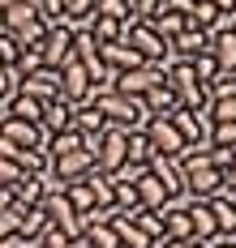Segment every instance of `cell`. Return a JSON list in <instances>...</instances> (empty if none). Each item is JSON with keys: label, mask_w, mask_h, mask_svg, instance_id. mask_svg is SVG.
I'll return each mask as SVG.
<instances>
[{"label": "cell", "mask_w": 236, "mask_h": 248, "mask_svg": "<svg viewBox=\"0 0 236 248\" xmlns=\"http://www.w3.org/2000/svg\"><path fill=\"white\" fill-rule=\"evenodd\" d=\"M99 107V116H103V124H116V128H142L146 124V111H142V103L129 99V94H116V90H107V94H95V99H86Z\"/></svg>", "instance_id": "obj_1"}, {"label": "cell", "mask_w": 236, "mask_h": 248, "mask_svg": "<svg viewBox=\"0 0 236 248\" xmlns=\"http://www.w3.org/2000/svg\"><path fill=\"white\" fill-rule=\"evenodd\" d=\"M120 43H129L146 64H168V39H159L151 22H125Z\"/></svg>", "instance_id": "obj_2"}, {"label": "cell", "mask_w": 236, "mask_h": 248, "mask_svg": "<svg viewBox=\"0 0 236 248\" xmlns=\"http://www.w3.org/2000/svg\"><path fill=\"white\" fill-rule=\"evenodd\" d=\"M39 56H43V69H60L65 60H73V26L69 22L48 26V34L39 43Z\"/></svg>", "instance_id": "obj_3"}, {"label": "cell", "mask_w": 236, "mask_h": 248, "mask_svg": "<svg viewBox=\"0 0 236 248\" xmlns=\"http://www.w3.org/2000/svg\"><path fill=\"white\" fill-rule=\"evenodd\" d=\"M142 133L151 137V146H155V154H163V158H181V150H185V137L176 133V124H172V116H146V124H142Z\"/></svg>", "instance_id": "obj_4"}, {"label": "cell", "mask_w": 236, "mask_h": 248, "mask_svg": "<svg viewBox=\"0 0 236 248\" xmlns=\"http://www.w3.org/2000/svg\"><path fill=\"white\" fill-rule=\"evenodd\" d=\"M95 171V158H90V150H73V154H56L48 175H52V188H65V184H73L82 175Z\"/></svg>", "instance_id": "obj_5"}, {"label": "cell", "mask_w": 236, "mask_h": 248, "mask_svg": "<svg viewBox=\"0 0 236 248\" xmlns=\"http://www.w3.org/2000/svg\"><path fill=\"white\" fill-rule=\"evenodd\" d=\"M90 86H95V81H90V73H86L82 60H65V64H60V99L65 103H73V107L86 103L90 99Z\"/></svg>", "instance_id": "obj_6"}, {"label": "cell", "mask_w": 236, "mask_h": 248, "mask_svg": "<svg viewBox=\"0 0 236 248\" xmlns=\"http://www.w3.org/2000/svg\"><path fill=\"white\" fill-rule=\"evenodd\" d=\"M0 137H9L13 146H22V150H43V141H48L43 124L17 120V116H0Z\"/></svg>", "instance_id": "obj_7"}, {"label": "cell", "mask_w": 236, "mask_h": 248, "mask_svg": "<svg viewBox=\"0 0 236 248\" xmlns=\"http://www.w3.org/2000/svg\"><path fill=\"white\" fill-rule=\"evenodd\" d=\"M163 81V64H137L129 73H116V94H129V99H142L151 86Z\"/></svg>", "instance_id": "obj_8"}, {"label": "cell", "mask_w": 236, "mask_h": 248, "mask_svg": "<svg viewBox=\"0 0 236 248\" xmlns=\"http://www.w3.org/2000/svg\"><path fill=\"white\" fill-rule=\"evenodd\" d=\"M223 193V175L219 167H193V171H185V197L193 201H210Z\"/></svg>", "instance_id": "obj_9"}, {"label": "cell", "mask_w": 236, "mask_h": 248, "mask_svg": "<svg viewBox=\"0 0 236 248\" xmlns=\"http://www.w3.org/2000/svg\"><path fill=\"white\" fill-rule=\"evenodd\" d=\"M17 90L30 94V99H39V103L60 99V69H34V73H26L17 81Z\"/></svg>", "instance_id": "obj_10"}, {"label": "cell", "mask_w": 236, "mask_h": 248, "mask_svg": "<svg viewBox=\"0 0 236 248\" xmlns=\"http://www.w3.org/2000/svg\"><path fill=\"white\" fill-rule=\"evenodd\" d=\"M172 124H176V133L185 137V146H210V120L206 111H172Z\"/></svg>", "instance_id": "obj_11"}, {"label": "cell", "mask_w": 236, "mask_h": 248, "mask_svg": "<svg viewBox=\"0 0 236 248\" xmlns=\"http://www.w3.org/2000/svg\"><path fill=\"white\" fill-rule=\"evenodd\" d=\"M103 218H107V227L116 231V240H120V248H155V240H151V235H146L142 227L133 223V218L125 214V210H107Z\"/></svg>", "instance_id": "obj_12"}, {"label": "cell", "mask_w": 236, "mask_h": 248, "mask_svg": "<svg viewBox=\"0 0 236 248\" xmlns=\"http://www.w3.org/2000/svg\"><path fill=\"white\" fill-rule=\"evenodd\" d=\"M9 188L17 197V210H30V205H39V201L52 193V175H17Z\"/></svg>", "instance_id": "obj_13"}, {"label": "cell", "mask_w": 236, "mask_h": 248, "mask_svg": "<svg viewBox=\"0 0 236 248\" xmlns=\"http://www.w3.org/2000/svg\"><path fill=\"white\" fill-rule=\"evenodd\" d=\"M146 167H151V175H155L159 184L168 188V197H185V171H181V163H176V158H163V154H155Z\"/></svg>", "instance_id": "obj_14"}, {"label": "cell", "mask_w": 236, "mask_h": 248, "mask_svg": "<svg viewBox=\"0 0 236 248\" xmlns=\"http://www.w3.org/2000/svg\"><path fill=\"white\" fill-rule=\"evenodd\" d=\"M99 60H103L107 73H129V69H137V64H146L129 43H103V47H99Z\"/></svg>", "instance_id": "obj_15"}, {"label": "cell", "mask_w": 236, "mask_h": 248, "mask_svg": "<svg viewBox=\"0 0 236 248\" xmlns=\"http://www.w3.org/2000/svg\"><path fill=\"white\" fill-rule=\"evenodd\" d=\"M133 188H137V205H142V210H163L168 201H176V197H168V188H163L155 175H151V167L133 180Z\"/></svg>", "instance_id": "obj_16"}, {"label": "cell", "mask_w": 236, "mask_h": 248, "mask_svg": "<svg viewBox=\"0 0 236 248\" xmlns=\"http://www.w3.org/2000/svg\"><path fill=\"white\" fill-rule=\"evenodd\" d=\"M82 244L86 248H120V240H116V231L107 227V218L95 210V214H86V231H82Z\"/></svg>", "instance_id": "obj_17"}, {"label": "cell", "mask_w": 236, "mask_h": 248, "mask_svg": "<svg viewBox=\"0 0 236 248\" xmlns=\"http://www.w3.org/2000/svg\"><path fill=\"white\" fill-rule=\"evenodd\" d=\"M210 218H215V231L219 235H236V197L228 193H219V197H210Z\"/></svg>", "instance_id": "obj_18"}, {"label": "cell", "mask_w": 236, "mask_h": 248, "mask_svg": "<svg viewBox=\"0 0 236 248\" xmlns=\"http://www.w3.org/2000/svg\"><path fill=\"white\" fill-rule=\"evenodd\" d=\"M137 103H142V111H146V116H172V111H176V94L168 90V81L151 86V90H146Z\"/></svg>", "instance_id": "obj_19"}, {"label": "cell", "mask_w": 236, "mask_h": 248, "mask_svg": "<svg viewBox=\"0 0 236 248\" xmlns=\"http://www.w3.org/2000/svg\"><path fill=\"white\" fill-rule=\"evenodd\" d=\"M151 158H155L151 137H146L142 128H129V133H125V163H133V167H146Z\"/></svg>", "instance_id": "obj_20"}, {"label": "cell", "mask_w": 236, "mask_h": 248, "mask_svg": "<svg viewBox=\"0 0 236 248\" xmlns=\"http://www.w3.org/2000/svg\"><path fill=\"white\" fill-rule=\"evenodd\" d=\"M48 227H52L48 210H43V205H30V210H22V218H17V235H22L26 244H34V240H39Z\"/></svg>", "instance_id": "obj_21"}, {"label": "cell", "mask_w": 236, "mask_h": 248, "mask_svg": "<svg viewBox=\"0 0 236 248\" xmlns=\"http://www.w3.org/2000/svg\"><path fill=\"white\" fill-rule=\"evenodd\" d=\"M43 133L52 137V133H60V128H69L73 124V103H65V99H52V103H43Z\"/></svg>", "instance_id": "obj_22"}, {"label": "cell", "mask_w": 236, "mask_h": 248, "mask_svg": "<svg viewBox=\"0 0 236 248\" xmlns=\"http://www.w3.org/2000/svg\"><path fill=\"white\" fill-rule=\"evenodd\" d=\"M43 150H48V158H56V154H73V150H86V133H78V128L69 124V128L52 133V137L43 141Z\"/></svg>", "instance_id": "obj_23"}, {"label": "cell", "mask_w": 236, "mask_h": 248, "mask_svg": "<svg viewBox=\"0 0 236 248\" xmlns=\"http://www.w3.org/2000/svg\"><path fill=\"white\" fill-rule=\"evenodd\" d=\"M39 17V9H34V0H17V4H9V9H0V22L9 34H17V30H26L30 22Z\"/></svg>", "instance_id": "obj_24"}, {"label": "cell", "mask_w": 236, "mask_h": 248, "mask_svg": "<svg viewBox=\"0 0 236 248\" xmlns=\"http://www.w3.org/2000/svg\"><path fill=\"white\" fill-rule=\"evenodd\" d=\"M86 184H90V193H95V210H99V214L116 210V184H112V175L90 171V175H86Z\"/></svg>", "instance_id": "obj_25"}, {"label": "cell", "mask_w": 236, "mask_h": 248, "mask_svg": "<svg viewBox=\"0 0 236 248\" xmlns=\"http://www.w3.org/2000/svg\"><path fill=\"white\" fill-rule=\"evenodd\" d=\"M86 30H90V39L103 47V43H120V34H125V22H116V17H103V13H95V17L86 22Z\"/></svg>", "instance_id": "obj_26"}, {"label": "cell", "mask_w": 236, "mask_h": 248, "mask_svg": "<svg viewBox=\"0 0 236 248\" xmlns=\"http://www.w3.org/2000/svg\"><path fill=\"white\" fill-rule=\"evenodd\" d=\"M60 193H65V201L73 205V214H82V218H86V214H95V193H90L86 175H82V180H73V184H65Z\"/></svg>", "instance_id": "obj_27"}, {"label": "cell", "mask_w": 236, "mask_h": 248, "mask_svg": "<svg viewBox=\"0 0 236 248\" xmlns=\"http://www.w3.org/2000/svg\"><path fill=\"white\" fill-rule=\"evenodd\" d=\"M189 223H193V235H198V240H215V235H219V231H215V218H210V205L206 201H193L189 197Z\"/></svg>", "instance_id": "obj_28"}, {"label": "cell", "mask_w": 236, "mask_h": 248, "mask_svg": "<svg viewBox=\"0 0 236 248\" xmlns=\"http://www.w3.org/2000/svg\"><path fill=\"white\" fill-rule=\"evenodd\" d=\"M4 116H17V120H43V103L39 99H30V94H22V90H17V94H13V99L4 103Z\"/></svg>", "instance_id": "obj_29"}, {"label": "cell", "mask_w": 236, "mask_h": 248, "mask_svg": "<svg viewBox=\"0 0 236 248\" xmlns=\"http://www.w3.org/2000/svg\"><path fill=\"white\" fill-rule=\"evenodd\" d=\"M73 128H78V133H99V128H103L99 107H95V103H78V107H73Z\"/></svg>", "instance_id": "obj_30"}, {"label": "cell", "mask_w": 236, "mask_h": 248, "mask_svg": "<svg viewBox=\"0 0 236 248\" xmlns=\"http://www.w3.org/2000/svg\"><path fill=\"white\" fill-rule=\"evenodd\" d=\"M129 218H133L137 227H142V231H146V235H151L155 244H159V240H168V235H163V214H159V210H142V205H137Z\"/></svg>", "instance_id": "obj_31"}, {"label": "cell", "mask_w": 236, "mask_h": 248, "mask_svg": "<svg viewBox=\"0 0 236 248\" xmlns=\"http://www.w3.org/2000/svg\"><path fill=\"white\" fill-rule=\"evenodd\" d=\"M206 120H210V124L236 120V94H219V99H210V103H206Z\"/></svg>", "instance_id": "obj_32"}, {"label": "cell", "mask_w": 236, "mask_h": 248, "mask_svg": "<svg viewBox=\"0 0 236 248\" xmlns=\"http://www.w3.org/2000/svg\"><path fill=\"white\" fill-rule=\"evenodd\" d=\"M17 167H22V175H48L52 158H48V150H22L17 154Z\"/></svg>", "instance_id": "obj_33"}, {"label": "cell", "mask_w": 236, "mask_h": 248, "mask_svg": "<svg viewBox=\"0 0 236 248\" xmlns=\"http://www.w3.org/2000/svg\"><path fill=\"white\" fill-rule=\"evenodd\" d=\"M151 26H155L159 39H176V34L185 30V17H181V13H168V9H159L155 17H151Z\"/></svg>", "instance_id": "obj_34"}, {"label": "cell", "mask_w": 236, "mask_h": 248, "mask_svg": "<svg viewBox=\"0 0 236 248\" xmlns=\"http://www.w3.org/2000/svg\"><path fill=\"white\" fill-rule=\"evenodd\" d=\"M95 17V0H65V22L69 26H86Z\"/></svg>", "instance_id": "obj_35"}, {"label": "cell", "mask_w": 236, "mask_h": 248, "mask_svg": "<svg viewBox=\"0 0 236 248\" xmlns=\"http://www.w3.org/2000/svg\"><path fill=\"white\" fill-rule=\"evenodd\" d=\"M189 64H193V73H198V81H202V86H210V81L219 77V64H215V56H210V51H198Z\"/></svg>", "instance_id": "obj_36"}, {"label": "cell", "mask_w": 236, "mask_h": 248, "mask_svg": "<svg viewBox=\"0 0 236 248\" xmlns=\"http://www.w3.org/2000/svg\"><path fill=\"white\" fill-rule=\"evenodd\" d=\"M112 184H116V210L133 214V210H137V188H133L129 180H116V175H112Z\"/></svg>", "instance_id": "obj_37"}, {"label": "cell", "mask_w": 236, "mask_h": 248, "mask_svg": "<svg viewBox=\"0 0 236 248\" xmlns=\"http://www.w3.org/2000/svg\"><path fill=\"white\" fill-rule=\"evenodd\" d=\"M95 13H103V17H116V22H133L129 0H95Z\"/></svg>", "instance_id": "obj_38"}, {"label": "cell", "mask_w": 236, "mask_h": 248, "mask_svg": "<svg viewBox=\"0 0 236 248\" xmlns=\"http://www.w3.org/2000/svg\"><path fill=\"white\" fill-rule=\"evenodd\" d=\"M43 34H48V22H43V17H34V22H30L26 30H17L13 39H17L22 47H39V43H43Z\"/></svg>", "instance_id": "obj_39"}, {"label": "cell", "mask_w": 236, "mask_h": 248, "mask_svg": "<svg viewBox=\"0 0 236 248\" xmlns=\"http://www.w3.org/2000/svg\"><path fill=\"white\" fill-rule=\"evenodd\" d=\"M34 9H39V17H43L48 26L65 22V0H34Z\"/></svg>", "instance_id": "obj_40"}, {"label": "cell", "mask_w": 236, "mask_h": 248, "mask_svg": "<svg viewBox=\"0 0 236 248\" xmlns=\"http://www.w3.org/2000/svg\"><path fill=\"white\" fill-rule=\"evenodd\" d=\"M34 244H39V248H86L82 240H65V235H60L56 227H48V231H43V235H39Z\"/></svg>", "instance_id": "obj_41"}, {"label": "cell", "mask_w": 236, "mask_h": 248, "mask_svg": "<svg viewBox=\"0 0 236 248\" xmlns=\"http://www.w3.org/2000/svg\"><path fill=\"white\" fill-rule=\"evenodd\" d=\"M17 77H26V73H34V69H43V56H39V47H22V56H17Z\"/></svg>", "instance_id": "obj_42"}, {"label": "cell", "mask_w": 236, "mask_h": 248, "mask_svg": "<svg viewBox=\"0 0 236 248\" xmlns=\"http://www.w3.org/2000/svg\"><path fill=\"white\" fill-rule=\"evenodd\" d=\"M17 56H22V43H17L9 30H0V60H4V64H17Z\"/></svg>", "instance_id": "obj_43"}, {"label": "cell", "mask_w": 236, "mask_h": 248, "mask_svg": "<svg viewBox=\"0 0 236 248\" xmlns=\"http://www.w3.org/2000/svg\"><path fill=\"white\" fill-rule=\"evenodd\" d=\"M22 175V167H17V158H0V184H13Z\"/></svg>", "instance_id": "obj_44"}, {"label": "cell", "mask_w": 236, "mask_h": 248, "mask_svg": "<svg viewBox=\"0 0 236 248\" xmlns=\"http://www.w3.org/2000/svg\"><path fill=\"white\" fill-rule=\"evenodd\" d=\"M193 4H198V0H163V9H168V13H181V17L193 13Z\"/></svg>", "instance_id": "obj_45"}, {"label": "cell", "mask_w": 236, "mask_h": 248, "mask_svg": "<svg viewBox=\"0 0 236 248\" xmlns=\"http://www.w3.org/2000/svg\"><path fill=\"white\" fill-rule=\"evenodd\" d=\"M219 175H223V193H228V197H236V163H228Z\"/></svg>", "instance_id": "obj_46"}, {"label": "cell", "mask_w": 236, "mask_h": 248, "mask_svg": "<svg viewBox=\"0 0 236 248\" xmlns=\"http://www.w3.org/2000/svg\"><path fill=\"white\" fill-rule=\"evenodd\" d=\"M4 210H17V197H13L9 184H0V214H4Z\"/></svg>", "instance_id": "obj_47"}, {"label": "cell", "mask_w": 236, "mask_h": 248, "mask_svg": "<svg viewBox=\"0 0 236 248\" xmlns=\"http://www.w3.org/2000/svg\"><path fill=\"white\" fill-rule=\"evenodd\" d=\"M9 4H17V0H0V9H9Z\"/></svg>", "instance_id": "obj_48"}, {"label": "cell", "mask_w": 236, "mask_h": 248, "mask_svg": "<svg viewBox=\"0 0 236 248\" xmlns=\"http://www.w3.org/2000/svg\"><path fill=\"white\" fill-rule=\"evenodd\" d=\"M26 248H39V244H26Z\"/></svg>", "instance_id": "obj_49"}, {"label": "cell", "mask_w": 236, "mask_h": 248, "mask_svg": "<svg viewBox=\"0 0 236 248\" xmlns=\"http://www.w3.org/2000/svg\"><path fill=\"white\" fill-rule=\"evenodd\" d=\"M0 116H4V107H0Z\"/></svg>", "instance_id": "obj_50"}, {"label": "cell", "mask_w": 236, "mask_h": 248, "mask_svg": "<svg viewBox=\"0 0 236 248\" xmlns=\"http://www.w3.org/2000/svg\"><path fill=\"white\" fill-rule=\"evenodd\" d=\"M0 30H4V22H0Z\"/></svg>", "instance_id": "obj_51"}, {"label": "cell", "mask_w": 236, "mask_h": 248, "mask_svg": "<svg viewBox=\"0 0 236 248\" xmlns=\"http://www.w3.org/2000/svg\"><path fill=\"white\" fill-rule=\"evenodd\" d=\"M232 34H236V26H232Z\"/></svg>", "instance_id": "obj_52"}]
</instances>
